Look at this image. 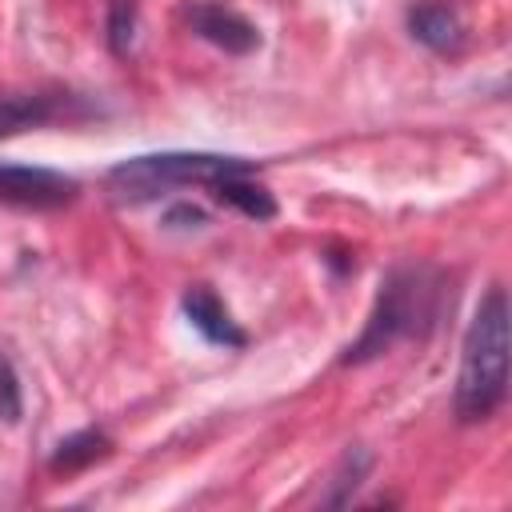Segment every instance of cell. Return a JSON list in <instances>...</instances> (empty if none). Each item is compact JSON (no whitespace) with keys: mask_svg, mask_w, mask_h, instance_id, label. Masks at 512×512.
I'll return each mask as SVG.
<instances>
[{"mask_svg":"<svg viewBox=\"0 0 512 512\" xmlns=\"http://www.w3.org/2000/svg\"><path fill=\"white\" fill-rule=\"evenodd\" d=\"M408 32L432 52H460L464 48V16L448 0H420L408 8Z\"/></svg>","mask_w":512,"mask_h":512,"instance_id":"8992f818","label":"cell"},{"mask_svg":"<svg viewBox=\"0 0 512 512\" xmlns=\"http://www.w3.org/2000/svg\"><path fill=\"white\" fill-rule=\"evenodd\" d=\"M180 308H184V316H188V324L208 340V344H224V348H244V332L236 328V320L228 316V308L220 304V296L212 292V288H204V284H196V288H188L184 296H180Z\"/></svg>","mask_w":512,"mask_h":512,"instance_id":"52a82bcc","label":"cell"},{"mask_svg":"<svg viewBox=\"0 0 512 512\" xmlns=\"http://www.w3.org/2000/svg\"><path fill=\"white\" fill-rule=\"evenodd\" d=\"M76 196V180L52 168L0 164V200L16 208H60Z\"/></svg>","mask_w":512,"mask_h":512,"instance_id":"277c9868","label":"cell"},{"mask_svg":"<svg viewBox=\"0 0 512 512\" xmlns=\"http://www.w3.org/2000/svg\"><path fill=\"white\" fill-rule=\"evenodd\" d=\"M208 216L200 212V208H192V204H176V208H168V216H164V224L168 228H200Z\"/></svg>","mask_w":512,"mask_h":512,"instance_id":"5bb4252c","label":"cell"},{"mask_svg":"<svg viewBox=\"0 0 512 512\" xmlns=\"http://www.w3.org/2000/svg\"><path fill=\"white\" fill-rule=\"evenodd\" d=\"M24 412V392H20V376L8 360V352L0 348V420L4 424H20Z\"/></svg>","mask_w":512,"mask_h":512,"instance_id":"4fadbf2b","label":"cell"},{"mask_svg":"<svg viewBox=\"0 0 512 512\" xmlns=\"http://www.w3.org/2000/svg\"><path fill=\"white\" fill-rule=\"evenodd\" d=\"M252 164L244 156H220V152H152L120 160L108 172V192L120 204H148L172 188L184 184H216L224 176H240Z\"/></svg>","mask_w":512,"mask_h":512,"instance_id":"3957f363","label":"cell"},{"mask_svg":"<svg viewBox=\"0 0 512 512\" xmlns=\"http://www.w3.org/2000/svg\"><path fill=\"white\" fill-rule=\"evenodd\" d=\"M48 120V104L44 100H32V96H12V100H0V136L8 132H20V128H32Z\"/></svg>","mask_w":512,"mask_h":512,"instance_id":"8fae6325","label":"cell"},{"mask_svg":"<svg viewBox=\"0 0 512 512\" xmlns=\"http://www.w3.org/2000/svg\"><path fill=\"white\" fill-rule=\"evenodd\" d=\"M368 468H372V456H368V452H360V448H352V452L344 456V464H340V472H336V488L328 492V500H324V504H332V508L348 504V500H352V492L360 488V480L368 476Z\"/></svg>","mask_w":512,"mask_h":512,"instance_id":"30bf717a","label":"cell"},{"mask_svg":"<svg viewBox=\"0 0 512 512\" xmlns=\"http://www.w3.org/2000/svg\"><path fill=\"white\" fill-rule=\"evenodd\" d=\"M208 188L216 192V200L240 208V212L252 216V220H272V216H276L272 192L260 188V184H252V180H244V172H240V176H224V180H216V184H208Z\"/></svg>","mask_w":512,"mask_h":512,"instance_id":"9c48e42d","label":"cell"},{"mask_svg":"<svg viewBox=\"0 0 512 512\" xmlns=\"http://www.w3.org/2000/svg\"><path fill=\"white\" fill-rule=\"evenodd\" d=\"M508 396V296L504 288H488L480 300L456 376V416L464 424L488 420Z\"/></svg>","mask_w":512,"mask_h":512,"instance_id":"6da1fadb","label":"cell"},{"mask_svg":"<svg viewBox=\"0 0 512 512\" xmlns=\"http://www.w3.org/2000/svg\"><path fill=\"white\" fill-rule=\"evenodd\" d=\"M184 20L200 40L224 48L228 56H248L260 48V28L224 4H188Z\"/></svg>","mask_w":512,"mask_h":512,"instance_id":"5b68a950","label":"cell"},{"mask_svg":"<svg viewBox=\"0 0 512 512\" xmlns=\"http://www.w3.org/2000/svg\"><path fill=\"white\" fill-rule=\"evenodd\" d=\"M436 296H440V284L432 280L428 268H396V272L380 284L376 308H372V316H368L360 340L348 348L344 364H364V360L388 352L396 340L420 336V332L436 320V312H440Z\"/></svg>","mask_w":512,"mask_h":512,"instance_id":"7a4b0ae2","label":"cell"},{"mask_svg":"<svg viewBox=\"0 0 512 512\" xmlns=\"http://www.w3.org/2000/svg\"><path fill=\"white\" fill-rule=\"evenodd\" d=\"M136 36V0H112L108 4V48L124 56Z\"/></svg>","mask_w":512,"mask_h":512,"instance_id":"7c38bea8","label":"cell"},{"mask_svg":"<svg viewBox=\"0 0 512 512\" xmlns=\"http://www.w3.org/2000/svg\"><path fill=\"white\" fill-rule=\"evenodd\" d=\"M108 452H112V440H108L104 432H96V428H84V432H72L68 440L56 444L48 468H52V472H64V476H68V472H84L88 464L104 460Z\"/></svg>","mask_w":512,"mask_h":512,"instance_id":"ba28073f","label":"cell"}]
</instances>
